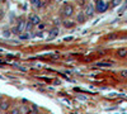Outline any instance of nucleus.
<instances>
[{
  "label": "nucleus",
  "instance_id": "1",
  "mask_svg": "<svg viewBox=\"0 0 127 114\" xmlns=\"http://www.w3.org/2000/svg\"><path fill=\"white\" fill-rule=\"evenodd\" d=\"M109 8V3L108 1H103V0H99L95 4V10L99 11V13H104L107 11V9Z\"/></svg>",
  "mask_w": 127,
  "mask_h": 114
},
{
  "label": "nucleus",
  "instance_id": "2",
  "mask_svg": "<svg viewBox=\"0 0 127 114\" xmlns=\"http://www.w3.org/2000/svg\"><path fill=\"white\" fill-rule=\"evenodd\" d=\"M74 13V7L73 5H70V4H65V7L62 9V15L64 17H66V18H69L71 17Z\"/></svg>",
  "mask_w": 127,
  "mask_h": 114
},
{
  "label": "nucleus",
  "instance_id": "3",
  "mask_svg": "<svg viewBox=\"0 0 127 114\" xmlns=\"http://www.w3.org/2000/svg\"><path fill=\"white\" fill-rule=\"evenodd\" d=\"M94 10H95V8L93 7V4H90V3H89V4L85 5L84 11H83V13H84L85 17H93V14H94Z\"/></svg>",
  "mask_w": 127,
  "mask_h": 114
},
{
  "label": "nucleus",
  "instance_id": "4",
  "mask_svg": "<svg viewBox=\"0 0 127 114\" xmlns=\"http://www.w3.org/2000/svg\"><path fill=\"white\" fill-rule=\"evenodd\" d=\"M29 20H31V23H32L33 26H38V24H41V18H39L38 15H36V14H31L29 15Z\"/></svg>",
  "mask_w": 127,
  "mask_h": 114
},
{
  "label": "nucleus",
  "instance_id": "5",
  "mask_svg": "<svg viewBox=\"0 0 127 114\" xmlns=\"http://www.w3.org/2000/svg\"><path fill=\"white\" fill-rule=\"evenodd\" d=\"M26 26H27V22L26 20H20L19 24L17 26V29H18V33L22 34V33L24 32V29H26Z\"/></svg>",
  "mask_w": 127,
  "mask_h": 114
},
{
  "label": "nucleus",
  "instance_id": "6",
  "mask_svg": "<svg viewBox=\"0 0 127 114\" xmlns=\"http://www.w3.org/2000/svg\"><path fill=\"white\" fill-rule=\"evenodd\" d=\"M58 34V28L56 27V28H54V29H51L50 30V36H48V39H54V38H56V36Z\"/></svg>",
  "mask_w": 127,
  "mask_h": 114
},
{
  "label": "nucleus",
  "instance_id": "7",
  "mask_svg": "<svg viewBox=\"0 0 127 114\" xmlns=\"http://www.w3.org/2000/svg\"><path fill=\"white\" fill-rule=\"evenodd\" d=\"M32 5L35 8H42L43 7V1H41V0H32Z\"/></svg>",
  "mask_w": 127,
  "mask_h": 114
},
{
  "label": "nucleus",
  "instance_id": "8",
  "mask_svg": "<svg viewBox=\"0 0 127 114\" xmlns=\"http://www.w3.org/2000/svg\"><path fill=\"white\" fill-rule=\"evenodd\" d=\"M85 15H84V13H83V11H80V13L78 14V17H76V20L79 22V23H84L85 22Z\"/></svg>",
  "mask_w": 127,
  "mask_h": 114
},
{
  "label": "nucleus",
  "instance_id": "9",
  "mask_svg": "<svg viewBox=\"0 0 127 114\" xmlns=\"http://www.w3.org/2000/svg\"><path fill=\"white\" fill-rule=\"evenodd\" d=\"M117 56L118 57H126L127 56V50L126 48H121V50L117 51Z\"/></svg>",
  "mask_w": 127,
  "mask_h": 114
},
{
  "label": "nucleus",
  "instance_id": "10",
  "mask_svg": "<svg viewBox=\"0 0 127 114\" xmlns=\"http://www.w3.org/2000/svg\"><path fill=\"white\" fill-rule=\"evenodd\" d=\"M112 62H98V63H95V66H98V67H111L112 66Z\"/></svg>",
  "mask_w": 127,
  "mask_h": 114
},
{
  "label": "nucleus",
  "instance_id": "11",
  "mask_svg": "<svg viewBox=\"0 0 127 114\" xmlns=\"http://www.w3.org/2000/svg\"><path fill=\"white\" fill-rule=\"evenodd\" d=\"M9 105H10L9 101H3V103L0 104V110H7L8 108H9Z\"/></svg>",
  "mask_w": 127,
  "mask_h": 114
},
{
  "label": "nucleus",
  "instance_id": "12",
  "mask_svg": "<svg viewBox=\"0 0 127 114\" xmlns=\"http://www.w3.org/2000/svg\"><path fill=\"white\" fill-rule=\"evenodd\" d=\"M64 27H66V28H73V27H74V22H71V20H65V22H64Z\"/></svg>",
  "mask_w": 127,
  "mask_h": 114
},
{
  "label": "nucleus",
  "instance_id": "13",
  "mask_svg": "<svg viewBox=\"0 0 127 114\" xmlns=\"http://www.w3.org/2000/svg\"><path fill=\"white\" fill-rule=\"evenodd\" d=\"M32 27H33V24L31 23V22H28V23H27V26H26V30L28 32V34H29L31 30H32Z\"/></svg>",
  "mask_w": 127,
  "mask_h": 114
},
{
  "label": "nucleus",
  "instance_id": "14",
  "mask_svg": "<svg viewBox=\"0 0 127 114\" xmlns=\"http://www.w3.org/2000/svg\"><path fill=\"white\" fill-rule=\"evenodd\" d=\"M28 38H29L28 33H22V34H19V39H28Z\"/></svg>",
  "mask_w": 127,
  "mask_h": 114
},
{
  "label": "nucleus",
  "instance_id": "15",
  "mask_svg": "<svg viewBox=\"0 0 127 114\" xmlns=\"http://www.w3.org/2000/svg\"><path fill=\"white\" fill-rule=\"evenodd\" d=\"M10 30H4V33H3V37H5V38H9L10 37Z\"/></svg>",
  "mask_w": 127,
  "mask_h": 114
},
{
  "label": "nucleus",
  "instance_id": "16",
  "mask_svg": "<svg viewBox=\"0 0 127 114\" xmlns=\"http://www.w3.org/2000/svg\"><path fill=\"white\" fill-rule=\"evenodd\" d=\"M12 114H20V109L19 108H15V109L12 110Z\"/></svg>",
  "mask_w": 127,
  "mask_h": 114
},
{
  "label": "nucleus",
  "instance_id": "17",
  "mask_svg": "<svg viewBox=\"0 0 127 114\" xmlns=\"http://www.w3.org/2000/svg\"><path fill=\"white\" fill-rule=\"evenodd\" d=\"M10 33H12V34H19V33H18V29H17V27H14V28H12Z\"/></svg>",
  "mask_w": 127,
  "mask_h": 114
},
{
  "label": "nucleus",
  "instance_id": "18",
  "mask_svg": "<svg viewBox=\"0 0 127 114\" xmlns=\"http://www.w3.org/2000/svg\"><path fill=\"white\" fill-rule=\"evenodd\" d=\"M32 108H33V114H36V113H37V110H38V109H37V105H36V104H33Z\"/></svg>",
  "mask_w": 127,
  "mask_h": 114
},
{
  "label": "nucleus",
  "instance_id": "19",
  "mask_svg": "<svg viewBox=\"0 0 127 114\" xmlns=\"http://www.w3.org/2000/svg\"><path fill=\"white\" fill-rule=\"evenodd\" d=\"M54 23H55V26H58V24H60V19H55Z\"/></svg>",
  "mask_w": 127,
  "mask_h": 114
},
{
  "label": "nucleus",
  "instance_id": "20",
  "mask_svg": "<svg viewBox=\"0 0 127 114\" xmlns=\"http://www.w3.org/2000/svg\"><path fill=\"white\" fill-rule=\"evenodd\" d=\"M22 110H23V112H28V108H27V107H23V108H22Z\"/></svg>",
  "mask_w": 127,
  "mask_h": 114
},
{
  "label": "nucleus",
  "instance_id": "21",
  "mask_svg": "<svg viewBox=\"0 0 127 114\" xmlns=\"http://www.w3.org/2000/svg\"><path fill=\"white\" fill-rule=\"evenodd\" d=\"M38 27H39V29H43L45 28V24H38Z\"/></svg>",
  "mask_w": 127,
  "mask_h": 114
},
{
  "label": "nucleus",
  "instance_id": "22",
  "mask_svg": "<svg viewBox=\"0 0 127 114\" xmlns=\"http://www.w3.org/2000/svg\"><path fill=\"white\" fill-rule=\"evenodd\" d=\"M121 75H122V76H127V71H122V72H121Z\"/></svg>",
  "mask_w": 127,
  "mask_h": 114
},
{
  "label": "nucleus",
  "instance_id": "23",
  "mask_svg": "<svg viewBox=\"0 0 127 114\" xmlns=\"http://www.w3.org/2000/svg\"><path fill=\"white\" fill-rule=\"evenodd\" d=\"M71 39H73V37H66V38H65V41H71Z\"/></svg>",
  "mask_w": 127,
  "mask_h": 114
},
{
  "label": "nucleus",
  "instance_id": "24",
  "mask_svg": "<svg viewBox=\"0 0 127 114\" xmlns=\"http://www.w3.org/2000/svg\"><path fill=\"white\" fill-rule=\"evenodd\" d=\"M37 37H43V33H41V32H38V33H37Z\"/></svg>",
  "mask_w": 127,
  "mask_h": 114
}]
</instances>
